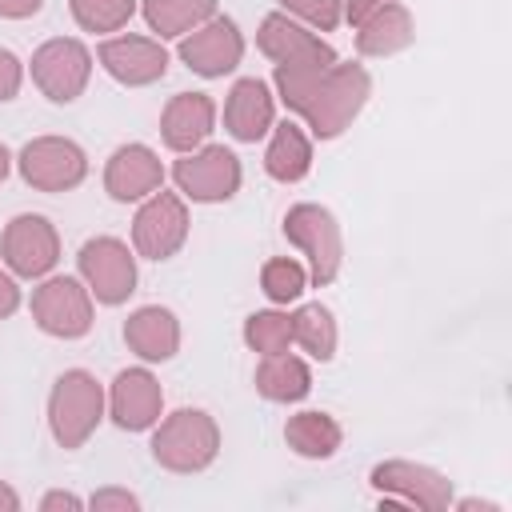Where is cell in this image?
Segmentation results:
<instances>
[{"mask_svg": "<svg viewBox=\"0 0 512 512\" xmlns=\"http://www.w3.org/2000/svg\"><path fill=\"white\" fill-rule=\"evenodd\" d=\"M244 344L260 356H272V352H288L292 348V316L288 308H260L244 320L240 328Z\"/></svg>", "mask_w": 512, "mask_h": 512, "instance_id": "f1b7e54d", "label": "cell"}, {"mask_svg": "<svg viewBox=\"0 0 512 512\" xmlns=\"http://www.w3.org/2000/svg\"><path fill=\"white\" fill-rule=\"evenodd\" d=\"M156 40H180L220 12V0H140L136 8Z\"/></svg>", "mask_w": 512, "mask_h": 512, "instance_id": "d4e9b609", "label": "cell"}, {"mask_svg": "<svg viewBox=\"0 0 512 512\" xmlns=\"http://www.w3.org/2000/svg\"><path fill=\"white\" fill-rule=\"evenodd\" d=\"M288 316H292V348H300L308 360L328 364L336 356V344H340V328H336L332 308L320 300H308V304H296Z\"/></svg>", "mask_w": 512, "mask_h": 512, "instance_id": "484cf974", "label": "cell"}, {"mask_svg": "<svg viewBox=\"0 0 512 512\" xmlns=\"http://www.w3.org/2000/svg\"><path fill=\"white\" fill-rule=\"evenodd\" d=\"M256 48L272 60V64H296V60H340L336 56V48L320 36V32H312V28H304L300 20H292L288 12H268L264 20H260V28H256Z\"/></svg>", "mask_w": 512, "mask_h": 512, "instance_id": "d6986e66", "label": "cell"}, {"mask_svg": "<svg viewBox=\"0 0 512 512\" xmlns=\"http://www.w3.org/2000/svg\"><path fill=\"white\" fill-rule=\"evenodd\" d=\"M20 492L8 484V480H0V512H20Z\"/></svg>", "mask_w": 512, "mask_h": 512, "instance_id": "74e56055", "label": "cell"}, {"mask_svg": "<svg viewBox=\"0 0 512 512\" xmlns=\"http://www.w3.org/2000/svg\"><path fill=\"white\" fill-rule=\"evenodd\" d=\"M16 172L32 192H72L88 180V152L72 136H32L16 152Z\"/></svg>", "mask_w": 512, "mask_h": 512, "instance_id": "8fae6325", "label": "cell"}, {"mask_svg": "<svg viewBox=\"0 0 512 512\" xmlns=\"http://www.w3.org/2000/svg\"><path fill=\"white\" fill-rule=\"evenodd\" d=\"M244 32H240V24L232 20V16H212V20H204L200 28H192L188 36H180L176 40V56H180V64L188 68V72H196V76H204V80H220V76H228V72H236L240 68V60H244Z\"/></svg>", "mask_w": 512, "mask_h": 512, "instance_id": "4fadbf2b", "label": "cell"}, {"mask_svg": "<svg viewBox=\"0 0 512 512\" xmlns=\"http://www.w3.org/2000/svg\"><path fill=\"white\" fill-rule=\"evenodd\" d=\"M384 4H392V0H344V24H360V20H368L372 12H380Z\"/></svg>", "mask_w": 512, "mask_h": 512, "instance_id": "e575fe53", "label": "cell"}, {"mask_svg": "<svg viewBox=\"0 0 512 512\" xmlns=\"http://www.w3.org/2000/svg\"><path fill=\"white\" fill-rule=\"evenodd\" d=\"M216 120H220V108L208 92H176L160 112V140L168 152L184 156L208 144V136L216 132Z\"/></svg>", "mask_w": 512, "mask_h": 512, "instance_id": "ac0fdd59", "label": "cell"}, {"mask_svg": "<svg viewBox=\"0 0 512 512\" xmlns=\"http://www.w3.org/2000/svg\"><path fill=\"white\" fill-rule=\"evenodd\" d=\"M280 12L312 32H336L344 24V0H280Z\"/></svg>", "mask_w": 512, "mask_h": 512, "instance_id": "f546056e", "label": "cell"}, {"mask_svg": "<svg viewBox=\"0 0 512 512\" xmlns=\"http://www.w3.org/2000/svg\"><path fill=\"white\" fill-rule=\"evenodd\" d=\"M280 232L304 256L308 284L328 288L340 276V268H344V232H340V220H336L332 208H324L316 200H300L284 212Z\"/></svg>", "mask_w": 512, "mask_h": 512, "instance_id": "277c9868", "label": "cell"}, {"mask_svg": "<svg viewBox=\"0 0 512 512\" xmlns=\"http://www.w3.org/2000/svg\"><path fill=\"white\" fill-rule=\"evenodd\" d=\"M24 304V292H20V280L0 264V320H12Z\"/></svg>", "mask_w": 512, "mask_h": 512, "instance_id": "d6a6232c", "label": "cell"}, {"mask_svg": "<svg viewBox=\"0 0 512 512\" xmlns=\"http://www.w3.org/2000/svg\"><path fill=\"white\" fill-rule=\"evenodd\" d=\"M252 384L268 404H300L312 392V368L292 348L272 352V356H260V364L252 372Z\"/></svg>", "mask_w": 512, "mask_h": 512, "instance_id": "603a6c76", "label": "cell"}, {"mask_svg": "<svg viewBox=\"0 0 512 512\" xmlns=\"http://www.w3.org/2000/svg\"><path fill=\"white\" fill-rule=\"evenodd\" d=\"M92 68H96V56L76 36H52L28 60V76L36 92L52 104H76L92 80Z\"/></svg>", "mask_w": 512, "mask_h": 512, "instance_id": "9c48e42d", "label": "cell"}, {"mask_svg": "<svg viewBox=\"0 0 512 512\" xmlns=\"http://www.w3.org/2000/svg\"><path fill=\"white\" fill-rule=\"evenodd\" d=\"M108 420L120 432H152L164 416V388L148 364L120 368L108 384Z\"/></svg>", "mask_w": 512, "mask_h": 512, "instance_id": "9a60e30c", "label": "cell"}, {"mask_svg": "<svg viewBox=\"0 0 512 512\" xmlns=\"http://www.w3.org/2000/svg\"><path fill=\"white\" fill-rule=\"evenodd\" d=\"M152 460L172 476H196L220 456V424L204 408L164 412L152 428Z\"/></svg>", "mask_w": 512, "mask_h": 512, "instance_id": "7a4b0ae2", "label": "cell"}, {"mask_svg": "<svg viewBox=\"0 0 512 512\" xmlns=\"http://www.w3.org/2000/svg\"><path fill=\"white\" fill-rule=\"evenodd\" d=\"M180 320L164 304H140L124 320V344L140 364H168L180 352Z\"/></svg>", "mask_w": 512, "mask_h": 512, "instance_id": "ffe728a7", "label": "cell"}, {"mask_svg": "<svg viewBox=\"0 0 512 512\" xmlns=\"http://www.w3.org/2000/svg\"><path fill=\"white\" fill-rule=\"evenodd\" d=\"M28 308H32L36 328L44 336H52V340H80L96 324V300H92V292L84 288L80 276H68V272L64 276L60 272L44 276L32 288Z\"/></svg>", "mask_w": 512, "mask_h": 512, "instance_id": "ba28073f", "label": "cell"}, {"mask_svg": "<svg viewBox=\"0 0 512 512\" xmlns=\"http://www.w3.org/2000/svg\"><path fill=\"white\" fill-rule=\"evenodd\" d=\"M284 444L300 456V460H332L344 444V428L332 412L324 408H304L292 412L284 420Z\"/></svg>", "mask_w": 512, "mask_h": 512, "instance_id": "cb8c5ba5", "label": "cell"}, {"mask_svg": "<svg viewBox=\"0 0 512 512\" xmlns=\"http://www.w3.org/2000/svg\"><path fill=\"white\" fill-rule=\"evenodd\" d=\"M164 180H168V168H164L160 152L140 140L112 148V156L104 160V192L116 204H140L144 196L164 188Z\"/></svg>", "mask_w": 512, "mask_h": 512, "instance_id": "2e32d148", "label": "cell"}, {"mask_svg": "<svg viewBox=\"0 0 512 512\" xmlns=\"http://www.w3.org/2000/svg\"><path fill=\"white\" fill-rule=\"evenodd\" d=\"M140 0H68V12L76 20L80 32H92V36H112V32H124L128 20L136 16Z\"/></svg>", "mask_w": 512, "mask_h": 512, "instance_id": "4316f807", "label": "cell"}, {"mask_svg": "<svg viewBox=\"0 0 512 512\" xmlns=\"http://www.w3.org/2000/svg\"><path fill=\"white\" fill-rule=\"evenodd\" d=\"M168 176H172V184H176V192L184 200H192V204H224V200H232L240 192L244 164H240V156L232 148L208 140V144L176 156Z\"/></svg>", "mask_w": 512, "mask_h": 512, "instance_id": "52a82bcc", "label": "cell"}, {"mask_svg": "<svg viewBox=\"0 0 512 512\" xmlns=\"http://www.w3.org/2000/svg\"><path fill=\"white\" fill-rule=\"evenodd\" d=\"M44 0H0V20H32Z\"/></svg>", "mask_w": 512, "mask_h": 512, "instance_id": "d590c367", "label": "cell"}, {"mask_svg": "<svg viewBox=\"0 0 512 512\" xmlns=\"http://www.w3.org/2000/svg\"><path fill=\"white\" fill-rule=\"evenodd\" d=\"M272 92L308 128L312 140H336L364 112L372 96V76L364 64L296 60L272 64Z\"/></svg>", "mask_w": 512, "mask_h": 512, "instance_id": "6da1fadb", "label": "cell"}, {"mask_svg": "<svg viewBox=\"0 0 512 512\" xmlns=\"http://www.w3.org/2000/svg\"><path fill=\"white\" fill-rule=\"evenodd\" d=\"M412 40H416V20L400 0L384 4L380 12H372L368 20L356 24V52L364 60H388V56L404 52Z\"/></svg>", "mask_w": 512, "mask_h": 512, "instance_id": "44dd1931", "label": "cell"}, {"mask_svg": "<svg viewBox=\"0 0 512 512\" xmlns=\"http://www.w3.org/2000/svg\"><path fill=\"white\" fill-rule=\"evenodd\" d=\"M224 132L236 144H256L276 124V92L260 76H240L224 96Z\"/></svg>", "mask_w": 512, "mask_h": 512, "instance_id": "e0dca14e", "label": "cell"}, {"mask_svg": "<svg viewBox=\"0 0 512 512\" xmlns=\"http://www.w3.org/2000/svg\"><path fill=\"white\" fill-rule=\"evenodd\" d=\"M108 416L104 384L88 368H64L48 392V432L64 452L84 448Z\"/></svg>", "mask_w": 512, "mask_h": 512, "instance_id": "3957f363", "label": "cell"}, {"mask_svg": "<svg viewBox=\"0 0 512 512\" xmlns=\"http://www.w3.org/2000/svg\"><path fill=\"white\" fill-rule=\"evenodd\" d=\"M12 168H16V156H12V152H8V144L0 140V184L12 176Z\"/></svg>", "mask_w": 512, "mask_h": 512, "instance_id": "f35d334b", "label": "cell"}, {"mask_svg": "<svg viewBox=\"0 0 512 512\" xmlns=\"http://www.w3.org/2000/svg\"><path fill=\"white\" fill-rule=\"evenodd\" d=\"M136 252L128 240L120 236H88L76 252V276L84 280V288L92 292L96 304L104 308H120L128 304V296L136 292L140 284V272H136Z\"/></svg>", "mask_w": 512, "mask_h": 512, "instance_id": "8992f818", "label": "cell"}, {"mask_svg": "<svg viewBox=\"0 0 512 512\" xmlns=\"http://www.w3.org/2000/svg\"><path fill=\"white\" fill-rule=\"evenodd\" d=\"M264 172L276 184H300L312 172V136L300 120H280L264 144Z\"/></svg>", "mask_w": 512, "mask_h": 512, "instance_id": "7402d4cb", "label": "cell"}, {"mask_svg": "<svg viewBox=\"0 0 512 512\" xmlns=\"http://www.w3.org/2000/svg\"><path fill=\"white\" fill-rule=\"evenodd\" d=\"M260 292L276 308H288V304H296L308 292V268L296 256H272L260 268Z\"/></svg>", "mask_w": 512, "mask_h": 512, "instance_id": "83f0119b", "label": "cell"}, {"mask_svg": "<svg viewBox=\"0 0 512 512\" xmlns=\"http://www.w3.org/2000/svg\"><path fill=\"white\" fill-rule=\"evenodd\" d=\"M84 512V496H76V492H64V488H52V492H44L40 496V512Z\"/></svg>", "mask_w": 512, "mask_h": 512, "instance_id": "836d02e7", "label": "cell"}, {"mask_svg": "<svg viewBox=\"0 0 512 512\" xmlns=\"http://www.w3.org/2000/svg\"><path fill=\"white\" fill-rule=\"evenodd\" d=\"M24 76H28V64L12 48H0V104H8V100L20 96Z\"/></svg>", "mask_w": 512, "mask_h": 512, "instance_id": "4dcf8cb0", "label": "cell"}, {"mask_svg": "<svg viewBox=\"0 0 512 512\" xmlns=\"http://www.w3.org/2000/svg\"><path fill=\"white\" fill-rule=\"evenodd\" d=\"M188 232H192L188 200L180 192L156 188L152 196H144L136 204V216H132V252L140 260L164 264V260H172L188 244Z\"/></svg>", "mask_w": 512, "mask_h": 512, "instance_id": "30bf717a", "label": "cell"}, {"mask_svg": "<svg viewBox=\"0 0 512 512\" xmlns=\"http://www.w3.org/2000/svg\"><path fill=\"white\" fill-rule=\"evenodd\" d=\"M84 508H92V512H136L140 508V496L136 492H128V488H96L88 500H84Z\"/></svg>", "mask_w": 512, "mask_h": 512, "instance_id": "1f68e13d", "label": "cell"}, {"mask_svg": "<svg viewBox=\"0 0 512 512\" xmlns=\"http://www.w3.org/2000/svg\"><path fill=\"white\" fill-rule=\"evenodd\" d=\"M0 264L16 280H44L60 264V232L44 212H16L0 232Z\"/></svg>", "mask_w": 512, "mask_h": 512, "instance_id": "7c38bea8", "label": "cell"}, {"mask_svg": "<svg viewBox=\"0 0 512 512\" xmlns=\"http://www.w3.org/2000/svg\"><path fill=\"white\" fill-rule=\"evenodd\" d=\"M96 64L124 88H148L156 80L168 76V48L156 36H140V32H112L96 44Z\"/></svg>", "mask_w": 512, "mask_h": 512, "instance_id": "5bb4252c", "label": "cell"}, {"mask_svg": "<svg viewBox=\"0 0 512 512\" xmlns=\"http://www.w3.org/2000/svg\"><path fill=\"white\" fill-rule=\"evenodd\" d=\"M452 508H456V512H500V504L480 500V496H464V500H456V496H452Z\"/></svg>", "mask_w": 512, "mask_h": 512, "instance_id": "8d00e7d4", "label": "cell"}, {"mask_svg": "<svg viewBox=\"0 0 512 512\" xmlns=\"http://www.w3.org/2000/svg\"><path fill=\"white\" fill-rule=\"evenodd\" d=\"M368 484L380 508H404V512H448L456 496L452 480L420 460H380L372 464Z\"/></svg>", "mask_w": 512, "mask_h": 512, "instance_id": "5b68a950", "label": "cell"}]
</instances>
